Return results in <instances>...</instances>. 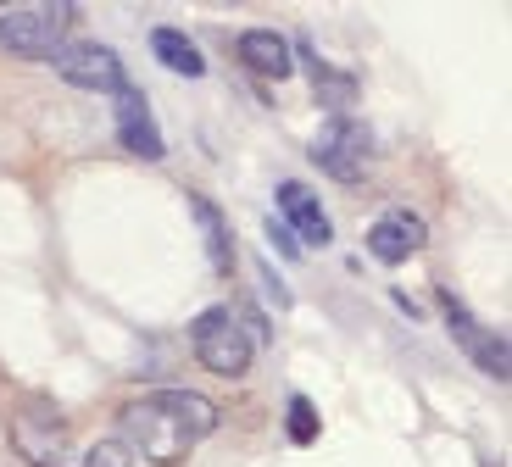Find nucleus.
<instances>
[{
  "instance_id": "8",
  "label": "nucleus",
  "mask_w": 512,
  "mask_h": 467,
  "mask_svg": "<svg viewBox=\"0 0 512 467\" xmlns=\"http://www.w3.org/2000/svg\"><path fill=\"white\" fill-rule=\"evenodd\" d=\"M368 251L379 262H407L412 251H423V223L412 212H384L379 223L368 228Z\"/></svg>"
},
{
  "instance_id": "13",
  "label": "nucleus",
  "mask_w": 512,
  "mask_h": 467,
  "mask_svg": "<svg viewBox=\"0 0 512 467\" xmlns=\"http://www.w3.org/2000/svg\"><path fill=\"white\" fill-rule=\"evenodd\" d=\"M307 62H312V84H318V95L334 106V117H346V106H351V95H357V78H346L340 67H323L318 56L307 51Z\"/></svg>"
},
{
  "instance_id": "5",
  "label": "nucleus",
  "mask_w": 512,
  "mask_h": 467,
  "mask_svg": "<svg viewBox=\"0 0 512 467\" xmlns=\"http://www.w3.org/2000/svg\"><path fill=\"white\" fill-rule=\"evenodd\" d=\"M51 67L73 89H95V95H123L128 89L123 62H117V51H106V45H62V51L51 56Z\"/></svg>"
},
{
  "instance_id": "6",
  "label": "nucleus",
  "mask_w": 512,
  "mask_h": 467,
  "mask_svg": "<svg viewBox=\"0 0 512 467\" xmlns=\"http://www.w3.org/2000/svg\"><path fill=\"white\" fill-rule=\"evenodd\" d=\"M12 445H17V456L34 462V467H62L67 462V423L56 412H39V406H34V412L17 417Z\"/></svg>"
},
{
  "instance_id": "14",
  "label": "nucleus",
  "mask_w": 512,
  "mask_h": 467,
  "mask_svg": "<svg viewBox=\"0 0 512 467\" xmlns=\"http://www.w3.org/2000/svg\"><path fill=\"white\" fill-rule=\"evenodd\" d=\"M123 145L140 156V162H162V151H167L162 134L151 128V117H123Z\"/></svg>"
},
{
  "instance_id": "11",
  "label": "nucleus",
  "mask_w": 512,
  "mask_h": 467,
  "mask_svg": "<svg viewBox=\"0 0 512 467\" xmlns=\"http://www.w3.org/2000/svg\"><path fill=\"white\" fill-rule=\"evenodd\" d=\"M151 51H156V62H167L173 73H184V78H201V73H206L201 51H195L179 28H156V34H151Z\"/></svg>"
},
{
  "instance_id": "10",
  "label": "nucleus",
  "mask_w": 512,
  "mask_h": 467,
  "mask_svg": "<svg viewBox=\"0 0 512 467\" xmlns=\"http://www.w3.org/2000/svg\"><path fill=\"white\" fill-rule=\"evenodd\" d=\"M240 62L251 67V73H262V78H284L290 73V45H284L273 28H251V34H240Z\"/></svg>"
},
{
  "instance_id": "9",
  "label": "nucleus",
  "mask_w": 512,
  "mask_h": 467,
  "mask_svg": "<svg viewBox=\"0 0 512 467\" xmlns=\"http://www.w3.org/2000/svg\"><path fill=\"white\" fill-rule=\"evenodd\" d=\"M279 206H284V223L301 234L307 245H329L334 240V228H329V217H323V206L312 201V190L307 184H295V178H284L279 184Z\"/></svg>"
},
{
  "instance_id": "3",
  "label": "nucleus",
  "mask_w": 512,
  "mask_h": 467,
  "mask_svg": "<svg viewBox=\"0 0 512 467\" xmlns=\"http://www.w3.org/2000/svg\"><path fill=\"white\" fill-rule=\"evenodd\" d=\"M190 345H195V362L206 373H218V379H240L256 356V340L245 334V317L234 306H212V312L195 317Z\"/></svg>"
},
{
  "instance_id": "15",
  "label": "nucleus",
  "mask_w": 512,
  "mask_h": 467,
  "mask_svg": "<svg viewBox=\"0 0 512 467\" xmlns=\"http://www.w3.org/2000/svg\"><path fill=\"white\" fill-rule=\"evenodd\" d=\"M290 440H295V445H312V440H318V412H312L307 395H295V401H290Z\"/></svg>"
},
{
  "instance_id": "7",
  "label": "nucleus",
  "mask_w": 512,
  "mask_h": 467,
  "mask_svg": "<svg viewBox=\"0 0 512 467\" xmlns=\"http://www.w3.org/2000/svg\"><path fill=\"white\" fill-rule=\"evenodd\" d=\"M446 323H451V340H457L462 351L474 356V362L485 367L490 379H507L512 367H507V340H501V334H490L485 323H479L468 306H457L451 295H446Z\"/></svg>"
},
{
  "instance_id": "16",
  "label": "nucleus",
  "mask_w": 512,
  "mask_h": 467,
  "mask_svg": "<svg viewBox=\"0 0 512 467\" xmlns=\"http://www.w3.org/2000/svg\"><path fill=\"white\" fill-rule=\"evenodd\" d=\"M84 467H134V451H128L123 440H101L90 456H84Z\"/></svg>"
},
{
  "instance_id": "12",
  "label": "nucleus",
  "mask_w": 512,
  "mask_h": 467,
  "mask_svg": "<svg viewBox=\"0 0 512 467\" xmlns=\"http://www.w3.org/2000/svg\"><path fill=\"white\" fill-rule=\"evenodd\" d=\"M195 223H201V234H206V251H212V267L218 273H229L234 267V240H229V228H223V217H218V206L206 201V195H195Z\"/></svg>"
},
{
  "instance_id": "1",
  "label": "nucleus",
  "mask_w": 512,
  "mask_h": 467,
  "mask_svg": "<svg viewBox=\"0 0 512 467\" xmlns=\"http://www.w3.org/2000/svg\"><path fill=\"white\" fill-rule=\"evenodd\" d=\"M117 423H123L128 451L140 445L145 462L179 467L201 434L218 429V406L206 401V395H195V390H156V395H145V401H128Z\"/></svg>"
},
{
  "instance_id": "2",
  "label": "nucleus",
  "mask_w": 512,
  "mask_h": 467,
  "mask_svg": "<svg viewBox=\"0 0 512 467\" xmlns=\"http://www.w3.org/2000/svg\"><path fill=\"white\" fill-rule=\"evenodd\" d=\"M78 23V6L67 0H34V6H6L0 12V45L12 56H28V62H51L67 45Z\"/></svg>"
},
{
  "instance_id": "4",
  "label": "nucleus",
  "mask_w": 512,
  "mask_h": 467,
  "mask_svg": "<svg viewBox=\"0 0 512 467\" xmlns=\"http://www.w3.org/2000/svg\"><path fill=\"white\" fill-rule=\"evenodd\" d=\"M368 156H373V139L357 117H329L318 128V139H312V162L329 178H340V184H357L368 173Z\"/></svg>"
},
{
  "instance_id": "17",
  "label": "nucleus",
  "mask_w": 512,
  "mask_h": 467,
  "mask_svg": "<svg viewBox=\"0 0 512 467\" xmlns=\"http://www.w3.org/2000/svg\"><path fill=\"white\" fill-rule=\"evenodd\" d=\"M268 240H273V245H279V251H284V256H301V251H295V234H290V228H284V223H279V217H268Z\"/></svg>"
}]
</instances>
